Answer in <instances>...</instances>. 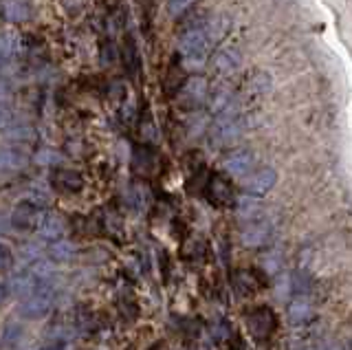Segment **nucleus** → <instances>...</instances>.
Masks as SVG:
<instances>
[{"mask_svg": "<svg viewBox=\"0 0 352 350\" xmlns=\"http://www.w3.org/2000/svg\"><path fill=\"white\" fill-rule=\"evenodd\" d=\"M47 212H42V207L33 201H20L16 205L14 214H11V225L20 232H38L42 225V218Z\"/></svg>", "mask_w": 352, "mask_h": 350, "instance_id": "obj_4", "label": "nucleus"}, {"mask_svg": "<svg viewBox=\"0 0 352 350\" xmlns=\"http://www.w3.org/2000/svg\"><path fill=\"white\" fill-rule=\"evenodd\" d=\"M247 326L253 337L258 339H267L273 335L275 326H278V320H275V315L271 309H267V306H260V309H256L247 320Z\"/></svg>", "mask_w": 352, "mask_h": 350, "instance_id": "obj_7", "label": "nucleus"}, {"mask_svg": "<svg viewBox=\"0 0 352 350\" xmlns=\"http://www.w3.org/2000/svg\"><path fill=\"white\" fill-rule=\"evenodd\" d=\"M205 196L214 207H231L234 205V188H231V183L225 177H220V174L209 177V181L205 185Z\"/></svg>", "mask_w": 352, "mask_h": 350, "instance_id": "obj_5", "label": "nucleus"}, {"mask_svg": "<svg viewBox=\"0 0 352 350\" xmlns=\"http://www.w3.org/2000/svg\"><path fill=\"white\" fill-rule=\"evenodd\" d=\"M11 93V84H9V80L5 78L3 73H0V100H3V97H7Z\"/></svg>", "mask_w": 352, "mask_h": 350, "instance_id": "obj_24", "label": "nucleus"}, {"mask_svg": "<svg viewBox=\"0 0 352 350\" xmlns=\"http://www.w3.org/2000/svg\"><path fill=\"white\" fill-rule=\"evenodd\" d=\"M269 236H271V225L260 218V221H251V223H245L242 225V232H240V238L242 243L247 247H262L269 243Z\"/></svg>", "mask_w": 352, "mask_h": 350, "instance_id": "obj_8", "label": "nucleus"}, {"mask_svg": "<svg viewBox=\"0 0 352 350\" xmlns=\"http://www.w3.org/2000/svg\"><path fill=\"white\" fill-rule=\"evenodd\" d=\"M157 350H161V348H157Z\"/></svg>", "mask_w": 352, "mask_h": 350, "instance_id": "obj_29", "label": "nucleus"}, {"mask_svg": "<svg viewBox=\"0 0 352 350\" xmlns=\"http://www.w3.org/2000/svg\"><path fill=\"white\" fill-rule=\"evenodd\" d=\"M236 210H238V216H240V221L242 223H251V221H260L262 214H264V207L262 203L256 199V196H242V199L238 201L236 205Z\"/></svg>", "mask_w": 352, "mask_h": 350, "instance_id": "obj_13", "label": "nucleus"}, {"mask_svg": "<svg viewBox=\"0 0 352 350\" xmlns=\"http://www.w3.org/2000/svg\"><path fill=\"white\" fill-rule=\"evenodd\" d=\"M40 236L47 238V240H60L64 236V221L58 214H44L42 218V225H40Z\"/></svg>", "mask_w": 352, "mask_h": 350, "instance_id": "obj_14", "label": "nucleus"}, {"mask_svg": "<svg viewBox=\"0 0 352 350\" xmlns=\"http://www.w3.org/2000/svg\"><path fill=\"white\" fill-rule=\"evenodd\" d=\"M73 251H75V247L69 243V240H53L51 243V247H49V256H51V260H69L71 256H73Z\"/></svg>", "mask_w": 352, "mask_h": 350, "instance_id": "obj_18", "label": "nucleus"}, {"mask_svg": "<svg viewBox=\"0 0 352 350\" xmlns=\"http://www.w3.org/2000/svg\"><path fill=\"white\" fill-rule=\"evenodd\" d=\"M212 40H214V31L212 25L205 23L201 27H192L185 29V34L179 42V51L183 60L187 62H203L207 58L209 49H212Z\"/></svg>", "mask_w": 352, "mask_h": 350, "instance_id": "obj_1", "label": "nucleus"}, {"mask_svg": "<svg viewBox=\"0 0 352 350\" xmlns=\"http://www.w3.org/2000/svg\"><path fill=\"white\" fill-rule=\"evenodd\" d=\"M5 229H7V221L5 218H0V232H5Z\"/></svg>", "mask_w": 352, "mask_h": 350, "instance_id": "obj_27", "label": "nucleus"}, {"mask_svg": "<svg viewBox=\"0 0 352 350\" xmlns=\"http://www.w3.org/2000/svg\"><path fill=\"white\" fill-rule=\"evenodd\" d=\"M209 91H207V82L203 78H190L181 89V100L185 106L198 108L203 102H207Z\"/></svg>", "mask_w": 352, "mask_h": 350, "instance_id": "obj_9", "label": "nucleus"}, {"mask_svg": "<svg viewBox=\"0 0 352 350\" xmlns=\"http://www.w3.org/2000/svg\"><path fill=\"white\" fill-rule=\"evenodd\" d=\"M51 183H53V188H58L60 192H80L84 188L82 174L75 172V170H66V168L53 170Z\"/></svg>", "mask_w": 352, "mask_h": 350, "instance_id": "obj_12", "label": "nucleus"}, {"mask_svg": "<svg viewBox=\"0 0 352 350\" xmlns=\"http://www.w3.org/2000/svg\"><path fill=\"white\" fill-rule=\"evenodd\" d=\"M38 350H66V344H64V339H53V342L40 346Z\"/></svg>", "mask_w": 352, "mask_h": 350, "instance_id": "obj_23", "label": "nucleus"}, {"mask_svg": "<svg viewBox=\"0 0 352 350\" xmlns=\"http://www.w3.org/2000/svg\"><path fill=\"white\" fill-rule=\"evenodd\" d=\"M16 122V117H14V111L5 104V102H0V130H9V126Z\"/></svg>", "mask_w": 352, "mask_h": 350, "instance_id": "obj_20", "label": "nucleus"}, {"mask_svg": "<svg viewBox=\"0 0 352 350\" xmlns=\"http://www.w3.org/2000/svg\"><path fill=\"white\" fill-rule=\"evenodd\" d=\"M29 163V155L20 146H3L0 148V172H14L25 168Z\"/></svg>", "mask_w": 352, "mask_h": 350, "instance_id": "obj_11", "label": "nucleus"}, {"mask_svg": "<svg viewBox=\"0 0 352 350\" xmlns=\"http://www.w3.org/2000/svg\"><path fill=\"white\" fill-rule=\"evenodd\" d=\"M234 287L238 289L240 295H253L262 287V282H260V278L256 276V273H251L247 269H240V271H236V276H234Z\"/></svg>", "mask_w": 352, "mask_h": 350, "instance_id": "obj_16", "label": "nucleus"}, {"mask_svg": "<svg viewBox=\"0 0 352 350\" xmlns=\"http://www.w3.org/2000/svg\"><path fill=\"white\" fill-rule=\"evenodd\" d=\"M238 67H240V58H238V53L231 49L220 51L212 62V71H216L220 75H231Z\"/></svg>", "mask_w": 352, "mask_h": 350, "instance_id": "obj_15", "label": "nucleus"}, {"mask_svg": "<svg viewBox=\"0 0 352 350\" xmlns=\"http://www.w3.org/2000/svg\"><path fill=\"white\" fill-rule=\"evenodd\" d=\"M229 350H247V346L240 342V339H236V344H231V348Z\"/></svg>", "mask_w": 352, "mask_h": 350, "instance_id": "obj_26", "label": "nucleus"}, {"mask_svg": "<svg viewBox=\"0 0 352 350\" xmlns=\"http://www.w3.org/2000/svg\"><path fill=\"white\" fill-rule=\"evenodd\" d=\"M170 14L172 16H179V14H183V12H187L192 5H194V0H170Z\"/></svg>", "mask_w": 352, "mask_h": 350, "instance_id": "obj_22", "label": "nucleus"}, {"mask_svg": "<svg viewBox=\"0 0 352 350\" xmlns=\"http://www.w3.org/2000/svg\"><path fill=\"white\" fill-rule=\"evenodd\" d=\"M289 315L295 324H304L311 320L313 309H311V302H308L304 295H297V298L289 304Z\"/></svg>", "mask_w": 352, "mask_h": 350, "instance_id": "obj_17", "label": "nucleus"}, {"mask_svg": "<svg viewBox=\"0 0 352 350\" xmlns=\"http://www.w3.org/2000/svg\"><path fill=\"white\" fill-rule=\"evenodd\" d=\"M3 16H5V14H3V9H0V20H3Z\"/></svg>", "mask_w": 352, "mask_h": 350, "instance_id": "obj_28", "label": "nucleus"}, {"mask_svg": "<svg viewBox=\"0 0 352 350\" xmlns=\"http://www.w3.org/2000/svg\"><path fill=\"white\" fill-rule=\"evenodd\" d=\"M29 16V9H27V5L25 3H9L7 5V18L9 20H25Z\"/></svg>", "mask_w": 352, "mask_h": 350, "instance_id": "obj_19", "label": "nucleus"}, {"mask_svg": "<svg viewBox=\"0 0 352 350\" xmlns=\"http://www.w3.org/2000/svg\"><path fill=\"white\" fill-rule=\"evenodd\" d=\"M253 161L256 159H253V155L249 150H234L225 157L223 166L231 177H247L253 168Z\"/></svg>", "mask_w": 352, "mask_h": 350, "instance_id": "obj_10", "label": "nucleus"}, {"mask_svg": "<svg viewBox=\"0 0 352 350\" xmlns=\"http://www.w3.org/2000/svg\"><path fill=\"white\" fill-rule=\"evenodd\" d=\"M242 133H245V122H242V117L236 111H231L216 117L212 130H209V141L218 148H227L234 146L242 137Z\"/></svg>", "mask_w": 352, "mask_h": 350, "instance_id": "obj_2", "label": "nucleus"}, {"mask_svg": "<svg viewBox=\"0 0 352 350\" xmlns=\"http://www.w3.org/2000/svg\"><path fill=\"white\" fill-rule=\"evenodd\" d=\"M11 298V289H9V282H3L0 284V306H3L7 300Z\"/></svg>", "mask_w": 352, "mask_h": 350, "instance_id": "obj_25", "label": "nucleus"}, {"mask_svg": "<svg viewBox=\"0 0 352 350\" xmlns=\"http://www.w3.org/2000/svg\"><path fill=\"white\" fill-rule=\"evenodd\" d=\"M14 267V251H11L5 243H0V273Z\"/></svg>", "mask_w": 352, "mask_h": 350, "instance_id": "obj_21", "label": "nucleus"}, {"mask_svg": "<svg viewBox=\"0 0 352 350\" xmlns=\"http://www.w3.org/2000/svg\"><path fill=\"white\" fill-rule=\"evenodd\" d=\"M275 181H278V174H275L273 168H260L247 174L245 181H242V190L251 196H262L273 190Z\"/></svg>", "mask_w": 352, "mask_h": 350, "instance_id": "obj_6", "label": "nucleus"}, {"mask_svg": "<svg viewBox=\"0 0 352 350\" xmlns=\"http://www.w3.org/2000/svg\"><path fill=\"white\" fill-rule=\"evenodd\" d=\"M55 300V289H53V282L49 284H42L40 289H36L27 298H22L20 304V315L25 320H42L44 315H49L51 306Z\"/></svg>", "mask_w": 352, "mask_h": 350, "instance_id": "obj_3", "label": "nucleus"}]
</instances>
